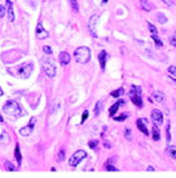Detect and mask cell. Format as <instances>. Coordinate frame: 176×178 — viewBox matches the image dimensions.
Listing matches in <instances>:
<instances>
[{
  "mask_svg": "<svg viewBox=\"0 0 176 178\" xmlns=\"http://www.w3.org/2000/svg\"><path fill=\"white\" fill-rule=\"evenodd\" d=\"M74 57L76 62L85 64L90 59V49L87 46H80L75 51Z\"/></svg>",
  "mask_w": 176,
  "mask_h": 178,
  "instance_id": "1",
  "label": "cell"
},
{
  "mask_svg": "<svg viewBox=\"0 0 176 178\" xmlns=\"http://www.w3.org/2000/svg\"><path fill=\"white\" fill-rule=\"evenodd\" d=\"M3 111L7 115L14 116V117L21 116V112H22L19 104L14 100H8L3 106Z\"/></svg>",
  "mask_w": 176,
  "mask_h": 178,
  "instance_id": "2",
  "label": "cell"
},
{
  "mask_svg": "<svg viewBox=\"0 0 176 178\" xmlns=\"http://www.w3.org/2000/svg\"><path fill=\"white\" fill-rule=\"evenodd\" d=\"M129 95H130L131 101L134 105H136L138 108H141L143 106V102L141 98V89H140V87L132 86Z\"/></svg>",
  "mask_w": 176,
  "mask_h": 178,
  "instance_id": "3",
  "label": "cell"
},
{
  "mask_svg": "<svg viewBox=\"0 0 176 178\" xmlns=\"http://www.w3.org/2000/svg\"><path fill=\"white\" fill-rule=\"evenodd\" d=\"M42 69L48 77L53 78L57 74V67L53 59H45L42 62Z\"/></svg>",
  "mask_w": 176,
  "mask_h": 178,
  "instance_id": "4",
  "label": "cell"
},
{
  "mask_svg": "<svg viewBox=\"0 0 176 178\" xmlns=\"http://www.w3.org/2000/svg\"><path fill=\"white\" fill-rule=\"evenodd\" d=\"M86 157H87V153L84 150H78L71 158H70L69 164H70V166H72V167H76V166Z\"/></svg>",
  "mask_w": 176,
  "mask_h": 178,
  "instance_id": "5",
  "label": "cell"
},
{
  "mask_svg": "<svg viewBox=\"0 0 176 178\" xmlns=\"http://www.w3.org/2000/svg\"><path fill=\"white\" fill-rule=\"evenodd\" d=\"M33 70V64L32 63H28V64H23L21 66H19L17 68V75L21 77V78H28L32 73Z\"/></svg>",
  "mask_w": 176,
  "mask_h": 178,
  "instance_id": "6",
  "label": "cell"
},
{
  "mask_svg": "<svg viewBox=\"0 0 176 178\" xmlns=\"http://www.w3.org/2000/svg\"><path fill=\"white\" fill-rule=\"evenodd\" d=\"M35 122H36V119H35L34 117H32L30 119V122L29 124L25 126V127H23L20 129V134L23 136V137H28L29 136L32 132H33V129H34V125H35Z\"/></svg>",
  "mask_w": 176,
  "mask_h": 178,
  "instance_id": "7",
  "label": "cell"
},
{
  "mask_svg": "<svg viewBox=\"0 0 176 178\" xmlns=\"http://www.w3.org/2000/svg\"><path fill=\"white\" fill-rule=\"evenodd\" d=\"M151 118H152V121L156 125H161L163 124V121H164L163 114L159 109H152L151 113Z\"/></svg>",
  "mask_w": 176,
  "mask_h": 178,
  "instance_id": "8",
  "label": "cell"
},
{
  "mask_svg": "<svg viewBox=\"0 0 176 178\" xmlns=\"http://www.w3.org/2000/svg\"><path fill=\"white\" fill-rule=\"evenodd\" d=\"M97 21H98V16L97 15H92L89 21L88 24V28L90 32V34L93 37L97 38V33H96V25H97Z\"/></svg>",
  "mask_w": 176,
  "mask_h": 178,
  "instance_id": "9",
  "label": "cell"
},
{
  "mask_svg": "<svg viewBox=\"0 0 176 178\" xmlns=\"http://www.w3.org/2000/svg\"><path fill=\"white\" fill-rule=\"evenodd\" d=\"M48 32L46 31L43 27L41 25V24H38V26L36 28V36L39 40H44L48 37Z\"/></svg>",
  "mask_w": 176,
  "mask_h": 178,
  "instance_id": "10",
  "label": "cell"
},
{
  "mask_svg": "<svg viewBox=\"0 0 176 178\" xmlns=\"http://www.w3.org/2000/svg\"><path fill=\"white\" fill-rule=\"evenodd\" d=\"M145 120L144 119H138L137 121V126L138 128V130H140L143 134H145L146 136H149V131H148V128L146 126V123H144Z\"/></svg>",
  "mask_w": 176,
  "mask_h": 178,
  "instance_id": "11",
  "label": "cell"
},
{
  "mask_svg": "<svg viewBox=\"0 0 176 178\" xmlns=\"http://www.w3.org/2000/svg\"><path fill=\"white\" fill-rule=\"evenodd\" d=\"M58 59H60L61 64L62 66H65L70 62V61H71V56H70L67 52H61L60 54V57H58Z\"/></svg>",
  "mask_w": 176,
  "mask_h": 178,
  "instance_id": "12",
  "label": "cell"
},
{
  "mask_svg": "<svg viewBox=\"0 0 176 178\" xmlns=\"http://www.w3.org/2000/svg\"><path fill=\"white\" fill-rule=\"evenodd\" d=\"M123 104H124V100H123V99L118 100V102H116L113 106H110V109H109V115H110V116L115 115V113H116L117 111H118V109H119V108H120V106H121V105H123Z\"/></svg>",
  "mask_w": 176,
  "mask_h": 178,
  "instance_id": "13",
  "label": "cell"
},
{
  "mask_svg": "<svg viewBox=\"0 0 176 178\" xmlns=\"http://www.w3.org/2000/svg\"><path fill=\"white\" fill-rule=\"evenodd\" d=\"M98 58H99V62H100V66H101L102 70H105V62H107V58H108L107 52H105V50L101 51L100 54L98 55Z\"/></svg>",
  "mask_w": 176,
  "mask_h": 178,
  "instance_id": "14",
  "label": "cell"
},
{
  "mask_svg": "<svg viewBox=\"0 0 176 178\" xmlns=\"http://www.w3.org/2000/svg\"><path fill=\"white\" fill-rule=\"evenodd\" d=\"M7 7H8V15H9V20L10 22L14 21V13H13V3L9 0H7Z\"/></svg>",
  "mask_w": 176,
  "mask_h": 178,
  "instance_id": "15",
  "label": "cell"
},
{
  "mask_svg": "<svg viewBox=\"0 0 176 178\" xmlns=\"http://www.w3.org/2000/svg\"><path fill=\"white\" fill-rule=\"evenodd\" d=\"M152 139H154L155 141H157L160 139V130L158 128V125L156 124H154L152 125Z\"/></svg>",
  "mask_w": 176,
  "mask_h": 178,
  "instance_id": "16",
  "label": "cell"
},
{
  "mask_svg": "<svg viewBox=\"0 0 176 178\" xmlns=\"http://www.w3.org/2000/svg\"><path fill=\"white\" fill-rule=\"evenodd\" d=\"M152 97L155 98V100L157 102V103H162L165 99V94H164L162 91H155L152 93Z\"/></svg>",
  "mask_w": 176,
  "mask_h": 178,
  "instance_id": "17",
  "label": "cell"
},
{
  "mask_svg": "<svg viewBox=\"0 0 176 178\" xmlns=\"http://www.w3.org/2000/svg\"><path fill=\"white\" fill-rule=\"evenodd\" d=\"M10 141V139H9V136L7 132H3L1 134V136H0V143L2 144H9Z\"/></svg>",
  "mask_w": 176,
  "mask_h": 178,
  "instance_id": "18",
  "label": "cell"
},
{
  "mask_svg": "<svg viewBox=\"0 0 176 178\" xmlns=\"http://www.w3.org/2000/svg\"><path fill=\"white\" fill-rule=\"evenodd\" d=\"M140 5H141V8L146 11H150L152 9V5L148 0H140Z\"/></svg>",
  "mask_w": 176,
  "mask_h": 178,
  "instance_id": "19",
  "label": "cell"
},
{
  "mask_svg": "<svg viewBox=\"0 0 176 178\" xmlns=\"http://www.w3.org/2000/svg\"><path fill=\"white\" fill-rule=\"evenodd\" d=\"M166 153L171 158L176 159V146H169L166 150Z\"/></svg>",
  "mask_w": 176,
  "mask_h": 178,
  "instance_id": "20",
  "label": "cell"
},
{
  "mask_svg": "<svg viewBox=\"0 0 176 178\" xmlns=\"http://www.w3.org/2000/svg\"><path fill=\"white\" fill-rule=\"evenodd\" d=\"M103 109V102L100 100L96 103L95 105V109H94V113H95V116H99V114L101 113Z\"/></svg>",
  "mask_w": 176,
  "mask_h": 178,
  "instance_id": "21",
  "label": "cell"
},
{
  "mask_svg": "<svg viewBox=\"0 0 176 178\" xmlns=\"http://www.w3.org/2000/svg\"><path fill=\"white\" fill-rule=\"evenodd\" d=\"M123 88H120L118 90H116V91H113L110 94H111V96H113L114 98H119L121 95H123Z\"/></svg>",
  "mask_w": 176,
  "mask_h": 178,
  "instance_id": "22",
  "label": "cell"
},
{
  "mask_svg": "<svg viewBox=\"0 0 176 178\" xmlns=\"http://www.w3.org/2000/svg\"><path fill=\"white\" fill-rule=\"evenodd\" d=\"M152 39L154 40V42H155V43H156V45L157 47H161V46L163 45V43L161 42L160 38L157 36V35H154V34H152Z\"/></svg>",
  "mask_w": 176,
  "mask_h": 178,
  "instance_id": "23",
  "label": "cell"
},
{
  "mask_svg": "<svg viewBox=\"0 0 176 178\" xmlns=\"http://www.w3.org/2000/svg\"><path fill=\"white\" fill-rule=\"evenodd\" d=\"M15 158H16L18 164L20 165L21 164V160H22V156H21V153H20V149H19L18 144L15 147Z\"/></svg>",
  "mask_w": 176,
  "mask_h": 178,
  "instance_id": "24",
  "label": "cell"
},
{
  "mask_svg": "<svg viewBox=\"0 0 176 178\" xmlns=\"http://www.w3.org/2000/svg\"><path fill=\"white\" fill-rule=\"evenodd\" d=\"M157 21H158L160 24H165V23L168 21V19H167V17L165 16V14H163V13H157Z\"/></svg>",
  "mask_w": 176,
  "mask_h": 178,
  "instance_id": "25",
  "label": "cell"
},
{
  "mask_svg": "<svg viewBox=\"0 0 176 178\" xmlns=\"http://www.w3.org/2000/svg\"><path fill=\"white\" fill-rule=\"evenodd\" d=\"M128 117H129V113H123L119 117H115L114 120L115 121H118V122H123V121L126 120Z\"/></svg>",
  "mask_w": 176,
  "mask_h": 178,
  "instance_id": "26",
  "label": "cell"
},
{
  "mask_svg": "<svg viewBox=\"0 0 176 178\" xmlns=\"http://www.w3.org/2000/svg\"><path fill=\"white\" fill-rule=\"evenodd\" d=\"M5 168H6L7 171H9V172H13V171H15V168H14L13 164L11 163V162H9V161H6V162H5Z\"/></svg>",
  "mask_w": 176,
  "mask_h": 178,
  "instance_id": "27",
  "label": "cell"
},
{
  "mask_svg": "<svg viewBox=\"0 0 176 178\" xmlns=\"http://www.w3.org/2000/svg\"><path fill=\"white\" fill-rule=\"evenodd\" d=\"M124 136L126 138V139L131 140L132 139V131L130 128H125L124 130Z\"/></svg>",
  "mask_w": 176,
  "mask_h": 178,
  "instance_id": "28",
  "label": "cell"
},
{
  "mask_svg": "<svg viewBox=\"0 0 176 178\" xmlns=\"http://www.w3.org/2000/svg\"><path fill=\"white\" fill-rule=\"evenodd\" d=\"M166 133H167V140H168V142H170V139H171V136H170V122H168V124H167Z\"/></svg>",
  "mask_w": 176,
  "mask_h": 178,
  "instance_id": "29",
  "label": "cell"
},
{
  "mask_svg": "<svg viewBox=\"0 0 176 178\" xmlns=\"http://www.w3.org/2000/svg\"><path fill=\"white\" fill-rule=\"evenodd\" d=\"M148 28H149L150 32H152V34L157 35V29H156V28L154 25H152V24L148 23Z\"/></svg>",
  "mask_w": 176,
  "mask_h": 178,
  "instance_id": "30",
  "label": "cell"
},
{
  "mask_svg": "<svg viewBox=\"0 0 176 178\" xmlns=\"http://www.w3.org/2000/svg\"><path fill=\"white\" fill-rule=\"evenodd\" d=\"M98 143H99V141H98L97 139H93V140H90V141L89 142V146H90V148H91V149H95V148L97 147Z\"/></svg>",
  "mask_w": 176,
  "mask_h": 178,
  "instance_id": "31",
  "label": "cell"
},
{
  "mask_svg": "<svg viewBox=\"0 0 176 178\" xmlns=\"http://www.w3.org/2000/svg\"><path fill=\"white\" fill-rule=\"evenodd\" d=\"M71 1V5H72V8L75 11V13H78V3L76 0H70Z\"/></svg>",
  "mask_w": 176,
  "mask_h": 178,
  "instance_id": "32",
  "label": "cell"
},
{
  "mask_svg": "<svg viewBox=\"0 0 176 178\" xmlns=\"http://www.w3.org/2000/svg\"><path fill=\"white\" fill-rule=\"evenodd\" d=\"M168 72H169L170 75H172L173 76L176 77V66H173V65L170 66V67L168 68Z\"/></svg>",
  "mask_w": 176,
  "mask_h": 178,
  "instance_id": "33",
  "label": "cell"
},
{
  "mask_svg": "<svg viewBox=\"0 0 176 178\" xmlns=\"http://www.w3.org/2000/svg\"><path fill=\"white\" fill-rule=\"evenodd\" d=\"M57 158H58V159H60L61 161H63L65 159V153H64L63 150L60 151V153H58V155H57Z\"/></svg>",
  "mask_w": 176,
  "mask_h": 178,
  "instance_id": "34",
  "label": "cell"
},
{
  "mask_svg": "<svg viewBox=\"0 0 176 178\" xmlns=\"http://www.w3.org/2000/svg\"><path fill=\"white\" fill-rule=\"evenodd\" d=\"M43 52H44L45 54H48V55L52 54V49H51V47H50V46H47V45L43 46Z\"/></svg>",
  "mask_w": 176,
  "mask_h": 178,
  "instance_id": "35",
  "label": "cell"
},
{
  "mask_svg": "<svg viewBox=\"0 0 176 178\" xmlns=\"http://www.w3.org/2000/svg\"><path fill=\"white\" fill-rule=\"evenodd\" d=\"M107 171H108V172H119V170L117 169V168H115L114 166H112L111 164L109 165H108L107 166Z\"/></svg>",
  "mask_w": 176,
  "mask_h": 178,
  "instance_id": "36",
  "label": "cell"
},
{
  "mask_svg": "<svg viewBox=\"0 0 176 178\" xmlns=\"http://www.w3.org/2000/svg\"><path fill=\"white\" fill-rule=\"evenodd\" d=\"M89 117V111L88 110H85L83 112V116H82V120H81V124H83L85 121H86V119Z\"/></svg>",
  "mask_w": 176,
  "mask_h": 178,
  "instance_id": "37",
  "label": "cell"
},
{
  "mask_svg": "<svg viewBox=\"0 0 176 178\" xmlns=\"http://www.w3.org/2000/svg\"><path fill=\"white\" fill-rule=\"evenodd\" d=\"M5 11H6L5 8H4L2 5H0V18L4 17V15H5Z\"/></svg>",
  "mask_w": 176,
  "mask_h": 178,
  "instance_id": "38",
  "label": "cell"
},
{
  "mask_svg": "<svg viewBox=\"0 0 176 178\" xmlns=\"http://www.w3.org/2000/svg\"><path fill=\"white\" fill-rule=\"evenodd\" d=\"M170 43H171L172 45L176 46V31H175V33L173 34L172 38L170 39Z\"/></svg>",
  "mask_w": 176,
  "mask_h": 178,
  "instance_id": "39",
  "label": "cell"
},
{
  "mask_svg": "<svg viewBox=\"0 0 176 178\" xmlns=\"http://www.w3.org/2000/svg\"><path fill=\"white\" fill-rule=\"evenodd\" d=\"M162 1L165 3V4H167L168 6H171L172 5V2H171V0H162Z\"/></svg>",
  "mask_w": 176,
  "mask_h": 178,
  "instance_id": "40",
  "label": "cell"
},
{
  "mask_svg": "<svg viewBox=\"0 0 176 178\" xmlns=\"http://www.w3.org/2000/svg\"><path fill=\"white\" fill-rule=\"evenodd\" d=\"M155 171V169L152 167V166H149V167L147 168V172H154Z\"/></svg>",
  "mask_w": 176,
  "mask_h": 178,
  "instance_id": "41",
  "label": "cell"
},
{
  "mask_svg": "<svg viewBox=\"0 0 176 178\" xmlns=\"http://www.w3.org/2000/svg\"><path fill=\"white\" fill-rule=\"evenodd\" d=\"M2 95H3V91L1 88H0V96H2Z\"/></svg>",
  "mask_w": 176,
  "mask_h": 178,
  "instance_id": "42",
  "label": "cell"
},
{
  "mask_svg": "<svg viewBox=\"0 0 176 178\" xmlns=\"http://www.w3.org/2000/svg\"><path fill=\"white\" fill-rule=\"evenodd\" d=\"M105 148H110V146H109L108 143H105Z\"/></svg>",
  "mask_w": 176,
  "mask_h": 178,
  "instance_id": "43",
  "label": "cell"
},
{
  "mask_svg": "<svg viewBox=\"0 0 176 178\" xmlns=\"http://www.w3.org/2000/svg\"><path fill=\"white\" fill-rule=\"evenodd\" d=\"M3 122V118H2V116L0 115V123H2Z\"/></svg>",
  "mask_w": 176,
  "mask_h": 178,
  "instance_id": "44",
  "label": "cell"
},
{
  "mask_svg": "<svg viewBox=\"0 0 176 178\" xmlns=\"http://www.w3.org/2000/svg\"><path fill=\"white\" fill-rule=\"evenodd\" d=\"M108 1V0H103V2H104V3H107Z\"/></svg>",
  "mask_w": 176,
  "mask_h": 178,
  "instance_id": "45",
  "label": "cell"
},
{
  "mask_svg": "<svg viewBox=\"0 0 176 178\" xmlns=\"http://www.w3.org/2000/svg\"><path fill=\"white\" fill-rule=\"evenodd\" d=\"M171 79H172V80H173V81H174V82L176 83V79H174V78H172V77H171Z\"/></svg>",
  "mask_w": 176,
  "mask_h": 178,
  "instance_id": "46",
  "label": "cell"
}]
</instances>
